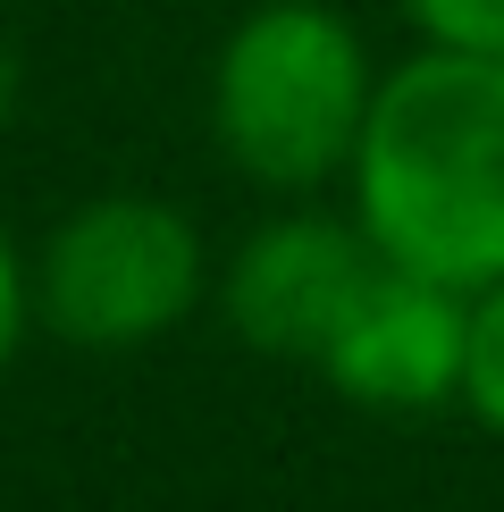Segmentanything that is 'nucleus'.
Returning a JSON list of instances; mask_svg holds the SVG:
<instances>
[{
  "label": "nucleus",
  "mask_w": 504,
  "mask_h": 512,
  "mask_svg": "<svg viewBox=\"0 0 504 512\" xmlns=\"http://www.w3.org/2000/svg\"><path fill=\"white\" fill-rule=\"evenodd\" d=\"M378 68L345 0H261L210 68V135L261 194H320L353 168Z\"/></svg>",
  "instance_id": "nucleus-2"
},
{
  "label": "nucleus",
  "mask_w": 504,
  "mask_h": 512,
  "mask_svg": "<svg viewBox=\"0 0 504 512\" xmlns=\"http://www.w3.org/2000/svg\"><path fill=\"white\" fill-rule=\"evenodd\" d=\"M462 412L504 445V277L471 294V370H462Z\"/></svg>",
  "instance_id": "nucleus-6"
},
{
  "label": "nucleus",
  "mask_w": 504,
  "mask_h": 512,
  "mask_svg": "<svg viewBox=\"0 0 504 512\" xmlns=\"http://www.w3.org/2000/svg\"><path fill=\"white\" fill-rule=\"evenodd\" d=\"M378 252L362 236V219H328V210H286L261 219L227 261V328L269 361H311L320 370L328 336L345 328V311L362 303V286L378 277Z\"/></svg>",
  "instance_id": "nucleus-4"
},
{
  "label": "nucleus",
  "mask_w": 504,
  "mask_h": 512,
  "mask_svg": "<svg viewBox=\"0 0 504 512\" xmlns=\"http://www.w3.org/2000/svg\"><path fill=\"white\" fill-rule=\"evenodd\" d=\"M462 370H471V294L395 261H378L362 303L345 311V328L320 353V378L362 412L462 403Z\"/></svg>",
  "instance_id": "nucleus-5"
},
{
  "label": "nucleus",
  "mask_w": 504,
  "mask_h": 512,
  "mask_svg": "<svg viewBox=\"0 0 504 512\" xmlns=\"http://www.w3.org/2000/svg\"><path fill=\"white\" fill-rule=\"evenodd\" d=\"M420 42H454V51H496L504 59V0H404Z\"/></svg>",
  "instance_id": "nucleus-7"
},
{
  "label": "nucleus",
  "mask_w": 504,
  "mask_h": 512,
  "mask_svg": "<svg viewBox=\"0 0 504 512\" xmlns=\"http://www.w3.org/2000/svg\"><path fill=\"white\" fill-rule=\"evenodd\" d=\"M210 286L202 227L160 194L76 202L34 252V319L84 353H135L185 328Z\"/></svg>",
  "instance_id": "nucleus-3"
},
{
  "label": "nucleus",
  "mask_w": 504,
  "mask_h": 512,
  "mask_svg": "<svg viewBox=\"0 0 504 512\" xmlns=\"http://www.w3.org/2000/svg\"><path fill=\"white\" fill-rule=\"evenodd\" d=\"M17 93H26V68H17V51H9V34H0V126L17 118Z\"/></svg>",
  "instance_id": "nucleus-9"
},
{
  "label": "nucleus",
  "mask_w": 504,
  "mask_h": 512,
  "mask_svg": "<svg viewBox=\"0 0 504 512\" xmlns=\"http://www.w3.org/2000/svg\"><path fill=\"white\" fill-rule=\"evenodd\" d=\"M353 219L395 269L479 294L504 277V59L420 42L370 93Z\"/></svg>",
  "instance_id": "nucleus-1"
},
{
  "label": "nucleus",
  "mask_w": 504,
  "mask_h": 512,
  "mask_svg": "<svg viewBox=\"0 0 504 512\" xmlns=\"http://www.w3.org/2000/svg\"><path fill=\"white\" fill-rule=\"evenodd\" d=\"M26 328H34V269H26V252H17L9 219H0V370L17 361Z\"/></svg>",
  "instance_id": "nucleus-8"
}]
</instances>
